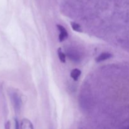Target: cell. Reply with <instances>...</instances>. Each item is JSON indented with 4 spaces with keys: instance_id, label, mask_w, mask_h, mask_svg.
Wrapping results in <instances>:
<instances>
[{
    "instance_id": "4",
    "label": "cell",
    "mask_w": 129,
    "mask_h": 129,
    "mask_svg": "<svg viewBox=\"0 0 129 129\" xmlns=\"http://www.w3.org/2000/svg\"><path fill=\"white\" fill-rule=\"evenodd\" d=\"M112 55L110 54V53L108 52H104L101 54L100 55H98V57L96 59V61L98 62H100L104 61V60H107L108 59H110L112 57Z\"/></svg>"
},
{
    "instance_id": "9",
    "label": "cell",
    "mask_w": 129,
    "mask_h": 129,
    "mask_svg": "<svg viewBox=\"0 0 129 129\" xmlns=\"http://www.w3.org/2000/svg\"><path fill=\"white\" fill-rule=\"evenodd\" d=\"M15 129H20V123L17 118L15 119Z\"/></svg>"
},
{
    "instance_id": "3",
    "label": "cell",
    "mask_w": 129,
    "mask_h": 129,
    "mask_svg": "<svg viewBox=\"0 0 129 129\" xmlns=\"http://www.w3.org/2000/svg\"><path fill=\"white\" fill-rule=\"evenodd\" d=\"M57 27L58 30H59V41H64V40H66V39H67L68 37V31H67L66 29L61 25H57Z\"/></svg>"
},
{
    "instance_id": "1",
    "label": "cell",
    "mask_w": 129,
    "mask_h": 129,
    "mask_svg": "<svg viewBox=\"0 0 129 129\" xmlns=\"http://www.w3.org/2000/svg\"><path fill=\"white\" fill-rule=\"evenodd\" d=\"M66 54L70 60L73 61L74 62H79L81 59V53L79 52V50H77L76 49H74V47H70L66 49Z\"/></svg>"
},
{
    "instance_id": "6",
    "label": "cell",
    "mask_w": 129,
    "mask_h": 129,
    "mask_svg": "<svg viewBox=\"0 0 129 129\" xmlns=\"http://www.w3.org/2000/svg\"><path fill=\"white\" fill-rule=\"evenodd\" d=\"M81 74V71L78 69H74L71 72V77L74 81H77Z\"/></svg>"
},
{
    "instance_id": "7",
    "label": "cell",
    "mask_w": 129,
    "mask_h": 129,
    "mask_svg": "<svg viewBox=\"0 0 129 129\" xmlns=\"http://www.w3.org/2000/svg\"><path fill=\"white\" fill-rule=\"evenodd\" d=\"M71 25L72 28H73V29L74 31H78V32H83V28H82L80 24L78 23L75 22V21H71Z\"/></svg>"
},
{
    "instance_id": "2",
    "label": "cell",
    "mask_w": 129,
    "mask_h": 129,
    "mask_svg": "<svg viewBox=\"0 0 129 129\" xmlns=\"http://www.w3.org/2000/svg\"><path fill=\"white\" fill-rule=\"evenodd\" d=\"M11 99H12L14 107L16 111H19L21 108V99L19 97V96L16 93H13L11 94Z\"/></svg>"
},
{
    "instance_id": "10",
    "label": "cell",
    "mask_w": 129,
    "mask_h": 129,
    "mask_svg": "<svg viewBox=\"0 0 129 129\" xmlns=\"http://www.w3.org/2000/svg\"><path fill=\"white\" fill-rule=\"evenodd\" d=\"M6 129H10V122H8L6 125Z\"/></svg>"
},
{
    "instance_id": "8",
    "label": "cell",
    "mask_w": 129,
    "mask_h": 129,
    "mask_svg": "<svg viewBox=\"0 0 129 129\" xmlns=\"http://www.w3.org/2000/svg\"><path fill=\"white\" fill-rule=\"evenodd\" d=\"M57 54H58V57L59 58V60L62 62V63L66 62V54L65 53L63 52L62 51L61 49L59 48L57 50Z\"/></svg>"
},
{
    "instance_id": "5",
    "label": "cell",
    "mask_w": 129,
    "mask_h": 129,
    "mask_svg": "<svg viewBox=\"0 0 129 129\" xmlns=\"http://www.w3.org/2000/svg\"><path fill=\"white\" fill-rule=\"evenodd\" d=\"M20 129H34L32 123L28 119H23L21 121Z\"/></svg>"
}]
</instances>
